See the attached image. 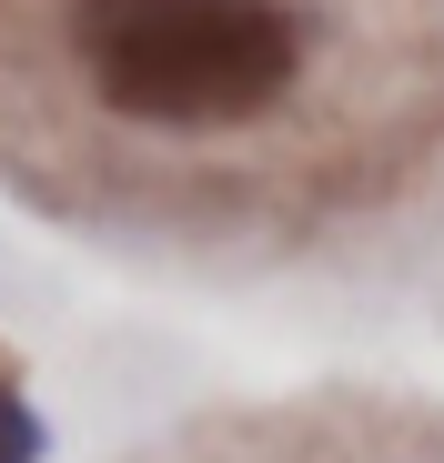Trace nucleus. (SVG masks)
Returning <instances> with one entry per match:
<instances>
[{
	"label": "nucleus",
	"mask_w": 444,
	"mask_h": 463,
	"mask_svg": "<svg viewBox=\"0 0 444 463\" xmlns=\"http://www.w3.org/2000/svg\"><path fill=\"white\" fill-rule=\"evenodd\" d=\"M293 61L304 41L273 0H82L92 91L162 131H212L283 101Z\"/></svg>",
	"instance_id": "obj_1"
},
{
	"label": "nucleus",
	"mask_w": 444,
	"mask_h": 463,
	"mask_svg": "<svg viewBox=\"0 0 444 463\" xmlns=\"http://www.w3.org/2000/svg\"><path fill=\"white\" fill-rule=\"evenodd\" d=\"M0 463H41V413L21 403L11 373H0Z\"/></svg>",
	"instance_id": "obj_2"
}]
</instances>
